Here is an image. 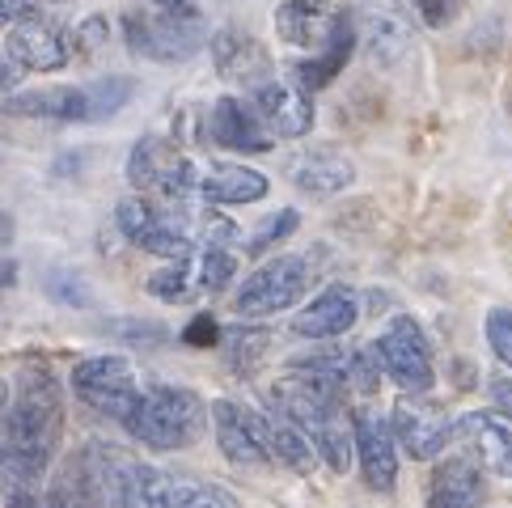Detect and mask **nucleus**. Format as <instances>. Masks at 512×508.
Returning <instances> with one entry per match:
<instances>
[{"label": "nucleus", "mask_w": 512, "mask_h": 508, "mask_svg": "<svg viewBox=\"0 0 512 508\" xmlns=\"http://www.w3.org/2000/svg\"><path fill=\"white\" fill-rule=\"evenodd\" d=\"M347 394L318 386V381L305 377H284L276 390H271V407L280 415H288L292 428L309 441V449L331 466V470H352V445H356V415L343 403Z\"/></svg>", "instance_id": "f257e3e1"}, {"label": "nucleus", "mask_w": 512, "mask_h": 508, "mask_svg": "<svg viewBox=\"0 0 512 508\" xmlns=\"http://www.w3.org/2000/svg\"><path fill=\"white\" fill-rule=\"evenodd\" d=\"M60 432H64L60 381L51 377L47 365H22L5 415V458L47 470V462L56 458Z\"/></svg>", "instance_id": "f03ea898"}, {"label": "nucleus", "mask_w": 512, "mask_h": 508, "mask_svg": "<svg viewBox=\"0 0 512 508\" xmlns=\"http://www.w3.org/2000/svg\"><path fill=\"white\" fill-rule=\"evenodd\" d=\"M140 445L174 453V449H191L208 428V407L195 390L182 386H149L140 390L136 411L123 424Z\"/></svg>", "instance_id": "7ed1b4c3"}, {"label": "nucleus", "mask_w": 512, "mask_h": 508, "mask_svg": "<svg viewBox=\"0 0 512 508\" xmlns=\"http://www.w3.org/2000/svg\"><path fill=\"white\" fill-rule=\"evenodd\" d=\"M127 178L144 195H161L166 204H187L199 195V166L166 136H140L132 157H127Z\"/></svg>", "instance_id": "20e7f679"}, {"label": "nucleus", "mask_w": 512, "mask_h": 508, "mask_svg": "<svg viewBox=\"0 0 512 508\" xmlns=\"http://www.w3.org/2000/svg\"><path fill=\"white\" fill-rule=\"evenodd\" d=\"M115 221L123 229L127 242H136L140 250L161 254L170 263L191 259V229H187V204H153L144 195H127L115 208Z\"/></svg>", "instance_id": "39448f33"}, {"label": "nucleus", "mask_w": 512, "mask_h": 508, "mask_svg": "<svg viewBox=\"0 0 512 508\" xmlns=\"http://www.w3.org/2000/svg\"><path fill=\"white\" fill-rule=\"evenodd\" d=\"M373 356L381 365V377H390L402 394H428L436 369H432V348H428V335L415 318L398 314L386 331L373 339Z\"/></svg>", "instance_id": "423d86ee"}, {"label": "nucleus", "mask_w": 512, "mask_h": 508, "mask_svg": "<svg viewBox=\"0 0 512 508\" xmlns=\"http://www.w3.org/2000/svg\"><path fill=\"white\" fill-rule=\"evenodd\" d=\"M72 390L89 407L106 415V420H119L127 424V415L136 411L140 403V381L136 369L127 365L123 356H89L72 369Z\"/></svg>", "instance_id": "0eeeda50"}, {"label": "nucleus", "mask_w": 512, "mask_h": 508, "mask_svg": "<svg viewBox=\"0 0 512 508\" xmlns=\"http://www.w3.org/2000/svg\"><path fill=\"white\" fill-rule=\"evenodd\" d=\"M123 39L144 60L157 64H182L204 47V26L199 17H166V13H123Z\"/></svg>", "instance_id": "6e6552de"}, {"label": "nucleus", "mask_w": 512, "mask_h": 508, "mask_svg": "<svg viewBox=\"0 0 512 508\" xmlns=\"http://www.w3.org/2000/svg\"><path fill=\"white\" fill-rule=\"evenodd\" d=\"M309 288V267L297 254H280L263 267H254L250 276L242 280L233 297V310L237 318H267V314H280L288 305H297Z\"/></svg>", "instance_id": "1a4fd4ad"}, {"label": "nucleus", "mask_w": 512, "mask_h": 508, "mask_svg": "<svg viewBox=\"0 0 512 508\" xmlns=\"http://www.w3.org/2000/svg\"><path fill=\"white\" fill-rule=\"evenodd\" d=\"M85 466H89V475H94L106 508H149L153 483H157L153 466H144L127 449L106 445V441L85 449Z\"/></svg>", "instance_id": "9d476101"}, {"label": "nucleus", "mask_w": 512, "mask_h": 508, "mask_svg": "<svg viewBox=\"0 0 512 508\" xmlns=\"http://www.w3.org/2000/svg\"><path fill=\"white\" fill-rule=\"evenodd\" d=\"M394 445L415 462L441 458L445 445L453 441V420L441 403H432L428 394H402L390 415Z\"/></svg>", "instance_id": "9b49d317"}, {"label": "nucleus", "mask_w": 512, "mask_h": 508, "mask_svg": "<svg viewBox=\"0 0 512 508\" xmlns=\"http://www.w3.org/2000/svg\"><path fill=\"white\" fill-rule=\"evenodd\" d=\"M347 30H352V22H347L343 9L331 5V0H284L276 9V34L297 51L322 56V51H331Z\"/></svg>", "instance_id": "f8f14e48"}, {"label": "nucleus", "mask_w": 512, "mask_h": 508, "mask_svg": "<svg viewBox=\"0 0 512 508\" xmlns=\"http://www.w3.org/2000/svg\"><path fill=\"white\" fill-rule=\"evenodd\" d=\"M212 424H216V445L233 466H271V453H267V415L263 411H250L233 398H216L212 407Z\"/></svg>", "instance_id": "ddd939ff"}, {"label": "nucleus", "mask_w": 512, "mask_h": 508, "mask_svg": "<svg viewBox=\"0 0 512 508\" xmlns=\"http://www.w3.org/2000/svg\"><path fill=\"white\" fill-rule=\"evenodd\" d=\"M453 441L462 445V458H470L483 475L512 479V424L491 411H466L453 424Z\"/></svg>", "instance_id": "4468645a"}, {"label": "nucleus", "mask_w": 512, "mask_h": 508, "mask_svg": "<svg viewBox=\"0 0 512 508\" xmlns=\"http://www.w3.org/2000/svg\"><path fill=\"white\" fill-rule=\"evenodd\" d=\"M212 64H216V72H221L225 81L250 89V94H254V89H263L267 81H276V64H271L267 47L254 39V34L237 30V26L216 30V39H212Z\"/></svg>", "instance_id": "2eb2a0df"}, {"label": "nucleus", "mask_w": 512, "mask_h": 508, "mask_svg": "<svg viewBox=\"0 0 512 508\" xmlns=\"http://www.w3.org/2000/svg\"><path fill=\"white\" fill-rule=\"evenodd\" d=\"M250 106L259 111V119L267 123L271 136L297 140L314 127V106H309V89H301L297 81H267L263 89L250 94Z\"/></svg>", "instance_id": "dca6fc26"}, {"label": "nucleus", "mask_w": 512, "mask_h": 508, "mask_svg": "<svg viewBox=\"0 0 512 508\" xmlns=\"http://www.w3.org/2000/svg\"><path fill=\"white\" fill-rule=\"evenodd\" d=\"M208 140L221 144V149L233 153H267L276 136L267 132V123L259 119L250 102L242 98H216L208 111Z\"/></svg>", "instance_id": "f3484780"}, {"label": "nucleus", "mask_w": 512, "mask_h": 508, "mask_svg": "<svg viewBox=\"0 0 512 508\" xmlns=\"http://www.w3.org/2000/svg\"><path fill=\"white\" fill-rule=\"evenodd\" d=\"M5 51H9V64H13L17 72H56V68H64V60H68L64 34L51 26V22H43L39 13L26 17V22H13V26H9Z\"/></svg>", "instance_id": "a211bd4d"}, {"label": "nucleus", "mask_w": 512, "mask_h": 508, "mask_svg": "<svg viewBox=\"0 0 512 508\" xmlns=\"http://www.w3.org/2000/svg\"><path fill=\"white\" fill-rule=\"evenodd\" d=\"M356 458H360V475L373 492H394L398 445H394V432L386 424V415H377V411L356 415Z\"/></svg>", "instance_id": "6ab92c4d"}, {"label": "nucleus", "mask_w": 512, "mask_h": 508, "mask_svg": "<svg viewBox=\"0 0 512 508\" xmlns=\"http://www.w3.org/2000/svg\"><path fill=\"white\" fill-rule=\"evenodd\" d=\"M356 318H360L356 293L347 284H331V288H322L305 310H297L292 331H297L301 339H339V335L352 331Z\"/></svg>", "instance_id": "aec40b11"}, {"label": "nucleus", "mask_w": 512, "mask_h": 508, "mask_svg": "<svg viewBox=\"0 0 512 508\" xmlns=\"http://www.w3.org/2000/svg\"><path fill=\"white\" fill-rule=\"evenodd\" d=\"M487 496V479L483 470L474 466L462 453L453 458H441L432 466V479H428V508H483Z\"/></svg>", "instance_id": "412c9836"}, {"label": "nucleus", "mask_w": 512, "mask_h": 508, "mask_svg": "<svg viewBox=\"0 0 512 508\" xmlns=\"http://www.w3.org/2000/svg\"><path fill=\"white\" fill-rule=\"evenodd\" d=\"M292 183H297L305 195H339L343 187H352L356 166L335 149H305L301 157H292Z\"/></svg>", "instance_id": "4be33fe9"}, {"label": "nucleus", "mask_w": 512, "mask_h": 508, "mask_svg": "<svg viewBox=\"0 0 512 508\" xmlns=\"http://www.w3.org/2000/svg\"><path fill=\"white\" fill-rule=\"evenodd\" d=\"M0 111L26 115V119H89V98L81 85H51V89H30V94L5 98Z\"/></svg>", "instance_id": "5701e85b"}, {"label": "nucleus", "mask_w": 512, "mask_h": 508, "mask_svg": "<svg viewBox=\"0 0 512 508\" xmlns=\"http://www.w3.org/2000/svg\"><path fill=\"white\" fill-rule=\"evenodd\" d=\"M149 508H242V504H237L233 492H225V487H216L208 479H187V475L157 470Z\"/></svg>", "instance_id": "b1692460"}, {"label": "nucleus", "mask_w": 512, "mask_h": 508, "mask_svg": "<svg viewBox=\"0 0 512 508\" xmlns=\"http://www.w3.org/2000/svg\"><path fill=\"white\" fill-rule=\"evenodd\" d=\"M199 195H204L208 204H259V199L267 195V174L225 161V166L204 170V178H199Z\"/></svg>", "instance_id": "393cba45"}, {"label": "nucleus", "mask_w": 512, "mask_h": 508, "mask_svg": "<svg viewBox=\"0 0 512 508\" xmlns=\"http://www.w3.org/2000/svg\"><path fill=\"white\" fill-rule=\"evenodd\" d=\"M267 453H271V462H284L292 470H301V475L314 470V449H309V441L276 407H271V415H267Z\"/></svg>", "instance_id": "a878e982"}, {"label": "nucleus", "mask_w": 512, "mask_h": 508, "mask_svg": "<svg viewBox=\"0 0 512 508\" xmlns=\"http://www.w3.org/2000/svg\"><path fill=\"white\" fill-rule=\"evenodd\" d=\"M47 496H51V504H56V508H106V500H102V492H98L94 475H89L85 458L68 462V470H64L56 483H51Z\"/></svg>", "instance_id": "bb28decb"}, {"label": "nucleus", "mask_w": 512, "mask_h": 508, "mask_svg": "<svg viewBox=\"0 0 512 508\" xmlns=\"http://www.w3.org/2000/svg\"><path fill=\"white\" fill-rule=\"evenodd\" d=\"M149 293L161 297V301H170V305L195 301V293H199V284H195V263L187 259V263H170V267L153 271V276H149Z\"/></svg>", "instance_id": "cd10ccee"}, {"label": "nucleus", "mask_w": 512, "mask_h": 508, "mask_svg": "<svg viewBox=\"0 0 512 508\" xmlns=\"http://www.w3.org/2000/svg\"><path fill=\"white\" fill-rule=\"evenodd\" d=\"M267 343H271V335L267 331H246V326H237V331H229L225 335V348H229V365L237 369V373H254L259 369V360L267 356Z\"/></svg>", "instance_id": "c85d7f7f"}, {"label": "nucleus", "mask_w": 512, "mask_h": 508, "mask_svg": "<svg viewBox=\"0 0 512 508\" xmlns=\"http://www.w3.org/2000/svg\"><path fill=\"white\" fill-rule=\"evenodd\" d=\"M136 81L127 77H102L94 85H85V98H89V119H111L115 111H123L127 98H132Z\"/></svg>", "instance_id": "c756f323"}, {"label": "nucleus", "mask_w": 512, "mask_h": 508, "mask_svg": "<svg viewBox=\"0 0 512 508\" xmlns=\"http://www.w3.org/2000/svg\"><path fill=\"white\" fill-rule=\"evenodd\" d=\"M233 271H237V259L229 250H204V254H199V263H195L199 293H225L229 280H233Z\"/></svg>", "instance_id": "7c9ffc66"}, {"label": "nucleus", "mask_w": 512, "mask_h": 508, "mask_svg": "<svg viewBox=\"0 0 512 508\" xmlns=\"http://www.w3.org/2000/svg\"><path fill=\"white\" fill-rule=\"evenodd\" d=\"M297 221H301V216H297V212H292V208H288V212H276V216H267V221H263L259 229H254V233H250V242H246V250H250V254H263L267 246H276V242H284V238H288V233H292V229H297Z\"/></svg>", "instance_id": "2f4dec72"}, {"label": "nucleus", "mask_w": 512, "mask_h": 508, "mask_svg": "<svg viewBox=\"0 0 512 508\" xmlns=\"http://www.w3.org/2000/svg\"><path fill=\"white\" fill-rule=\"evenodd\" d=\"M483 331H487V343H491V352H496L504 365L512 369V310H491L487 322H483Z\"/></svg>", "instance_id": "473e14b6"}, {"label": "nucleus", "mask_w": 512, "mask_h": 508, "mask_svg": "<svg viewBox=\"0 0 512 508\" xmlns=\"http://www.w3.org/2000/svg\"><path fill=\"white\" fill-rule=\"evenodd\" d=\"M233 238H237V225L225 221V216H204V221H199V242H204V250H229Z\"/></svg>", "instance_id": "72a5a7b5"}, {"label": "nucleus", "mask_w": 512, "mask_h": 508, "mask_svg": "<svg viewBox=\"0 0 512 508\" xmlns=\"http://www.w3.org/2000/svg\"><path fill=\"white\" fill-rule=\"evenodd\" d=\"M428 26H449L457 17V0H407Z\"/></svg>", "instance_id": "f704fd0d"}, {"label": "nucleus", "mask_w": 512, "mask_h": 508, "mask_svg": "<svg viewBox=\"0 0 512 508\" xmlns=\"http://www.w3.org/2000/svg\"><path fill=\"white\" fill-rule=\"evenodd\" d=\"M182 339L187 343H195V348H212L216 339H221V326H216V318H208V314H199L187 331H182Z\"/></svg>", "instance_id": "c9c22d12"}, {"label": "nucleus", "mask_w": 512, "mask_h": 508, "mask_svg": "<svg viewBox=\"0 0 512 508\" xmlns=\"http://www.w3.org/2000/svg\"><path fill=\"white\" fill-rule=\"evenodd\" d=\"M51 284V293H56L60 301H68V305H85V284H77L68 276V271H56V276L47 280Z\"/></svg>", "instance_id": "e433bc0d"}, {"label": "nucleus", "mask_w": 512, "mask_h": 508, "mask_svg": "<svg viewBox=\"0 0 512 508\" xmlns=\"http://www.w3.org/2000/svg\"><path fill=\"white\" fill-rule=\"evenodd\" d=\"M487 394H491V403H496V411L512 424V377H491Z\"/></svg>", "instance_id": "4c0bfd02"}, {"label": "nucleus", "mask_w": 512, "mask_h": 508, "mask_svg": "<svg viewBox=\"0 0 512 508\" xmlns=\"http://www.w3.org/2000/svg\"><path fill=\"white\" fill-rule=\"evenodd\" d=\"M77 43H81L85 51L102 47V43H106V17H89V22H81V26H77Z\"/></svg>", "instance_id": "58836bf2"}, {"label": "nucleus", "mask_w": 512, "mask_h": 508, "mask_svg": "<svg viewBox=\"0 0 512 508\" xmlns=\"http://www.w3.org/2000/svg\"><path fill=\"white\" fill-rule=\"evenodd\" d=\"M26 17H34V0H0V26L26 22Z\"/></svg>", "instance_id": "ea45409f"}, {"label": "nucleus", "mask_w": 512, "mask_h": 508, "mask_svg": "<svg viewBox=\"0 0 512 508\" xmlns=\"http://www.w3.org/2000/svg\"><path fill=\"white\" fill-rule=\"evenodd\" d=\"M149 5L166 17H199V0H149Z\"/></svg>", "instance_id": "a19ab883"}, {"label": "nucleus", "mask_w": 512, "mask_h": 508, "mask_svg": "<svg viewBox=\"0 0 512 508\" xmlns=\"http://www.w3.org/2000/svg\"><path fill=\"white\" fill-rule=\"evenodd\" d=\"M17 77H22V72H17L5 56H0V94H5V89H13V85H17Z\"/></svg>", "instance_id": "79ce46f5"}, {"label": "nucleus", "mask_w": 512, "mask_h": 508, "mask_svg": "<svg viewBox=\"0 0 512 508\" xmlns=\"http://www.w3.org/2000/svg\"><path fill=\"white\" fill-rule=\"evenodd\" d=\"M13 242V216L9 212H0V250H5Z\"/></svg>", "instance_id": "37998d69"}, {"label": "nucleus", "mask_w": 512, "mask_h": 508, "mask_svg": "<svg viewBox=\"0 0 512 508\" xmlns=\"http://www.w3.org/2000/svg\"><path fill=\"white\" fill-rule=\"evenodd\" d=\"M17 280V263L13 259H0V288H9Z\"/></svg>", "instance_id": "c03bdc74"}, {"label": "nucleus", "mask_w": 512, "mask_h": 508, "mask_svg": "<svg viewBox=\"0 0 512 508\" xmlns=\"http://www.w3.org/2000/svg\"><path fill=\"white\" fill-rule=\"evenodd\" d=\"M0 462H5V420H0Z\"/></svg>", "instance_id": "a18cd8bd"}]
</instances>
